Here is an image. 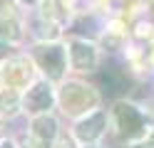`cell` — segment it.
I'll return each instance as SVG.
<instances>
[{"label": "cell", "instance_id": "obj_1", "mask_svg": "<svg viewBox=\"0 0 154 148\" xmlns=\"http://www.w3.org/2000/svg\"><path fill=\"white\" fill-rule=\"evenodd\" d=\"M60 104H62L65 114L80 116V114H87L90 109H94L100 104V94L82 82H67L60 89Z\"/></svg>", "mask_w": 154, "mask_h": 148}, {"label": "cell", "instance_id": "obj_2", "mask_svg": "<svg viewBox=\"0 0 154 148\" xmlns=\"http://www.w3.org/2000/svg\"><path fill=\"white\" fill-rule=\"evenodd\" d=\"M114 123L124 138H137L144 133V114L134 104L119 101L114 106Z\"/></svg>", "mask_w": 154, "mask_h": 148}, {"label": "cell", "instance_id": "obj_3", "mask_svg": "<svg viewBox=\"0 0 154 148\" xmlns=\"http://www.w3.org/2000/svg\"><path fill=\"white\" fill-rule=\"evenodd\" d=\"M35 59H37L40 69L50 79H60L65 74V64H67L65 47H60V45H42V47H37Z\"/></svg>", "mask_w": 154, "mask_h": 148}, {"label": "cell", "instance_id": "obj_4", "mask_svg": "<svg viewBox=\"0 0 154 148\" xmlns=\"http://www.w3.org/2000/svg\"><path fill=\"white\" fill-rule=\"evenodd\" d=\"M55 104V94H52V86L47 82H37L27 89V94L23 99V109L27 114H47Z\"/></svg>", "mask_w": 154, "mask_h": 148}, {"label": "cell", "instance_id": "obj_5", "mask_svg": "<svg viewBox=\"0 0 154 148\" xmlns=\"http://www.w3.org/2000/svg\"><path fill=\"white\" fill-rule=\"evenodd\" d=\"M32 62L30 59H25V57H15L10 59V62L5 64L3 69V79H5V84L15 89V91H20V89H25L27 84H30V79H32Z\"/></svg>", "mask_w": 154, "mask_h": 148}, {"label": "cell", "instance_id": "obj_6", "mask_svg": "<svg viewBox=\"0 0 154 148\" xmlns=\"http://www.w3.org/2000/svg\"><path fill=\"white\" fill-rule=\"evenodd\" d=\"M70 62L77 72H92L97 67V49H94V45L85 42V39H75L70 45Z\"/></svg>", "mask_w": 154, "mask_h": 148}, {"label": "cell", "instance_id": "obj_7", "mask_svg": "<svg viewBox=\"0 0 154 148\" xmlns=\"http://www.w3.org/2000/svg\"><path fill=\"white\" fill-rule=\"evenodd\" d=\"M104 111H92L87 118H82L75 128V136L80 138L82 143H94L97 138L104 133Z\"/></svg>", "mask_w": 154, "mask_h": 148}, {"label": "cell", "instance_id": "obj_8", "mask_svg": "<svg viewBox=\"0 0 154 148\" xmlns=\"http://www.w3.org/2000/svg\"><path fill=\"white\" fill-rule=\"evenodd\" d=\"M55 136H57V121H55L52 116L42 114V116H37L35 121H32V138H35V141L50 143Z\"/></svg>", "mask_w": 154, "mask_h": 148}, {"label": "cell", "instance_id": "obj_9", "mask_svg": "<svg viewBox=\"0 0 154 148\" xmlns=\"http://www.w3.org/2000/svg\"><path fill=\"white\" fill-rule=\"evenodd\" d=\"M0 37L3 39H8V42H17V39L23 37V32H20V22L10 15H0Z\"/></svg>", "mask_w": 154, "mask_h": 148}, {"label": "cell", "instance_id": "obj_10", "mask_svg": "<svg viewBox=\"0 0 154 148\" xmlns=\"http://www.w3.org/2000/svg\"><path fill=\"white\" fill-rule=\"evenodd\" d=\"M17 109H20V94H17L15 89L8 86L5 91H0V114L13 116Z\"/></svg>", "mask_w": 154, "mask_h": 148}, {"label": "cell", "instance_id": "obj_11", "mask_svg": "<svg viewBox=\"0 0 154 148\" xmlns=\"http://www.w3.org/2000/svg\"><path fill=\"white\" fill-rule=\"evenodd\" d=\"M42 15L45 20H52V22H65L67 20V13H65V7L60 5V0H45V5H42Z\"/></svg>", "mask_w": 154, "mask_h": 148}, {"label": "cell", "instance_id": "obj_12", "mask_svg": "<svg viewBox=\"0 0 154 148\" xmlns=\"http://www.w3.org/2000/svg\"><path fill=\"white\" fill-rule=\"evenodd\" d=\"M55 148H77V141L72 136H60L57 143H55Z\"/></svg>", "mask_w": 154, "mask_h": 148}, {"label": "cell", "instance_id": "obj_13", "mask_svg": "<svg viewBox=\"0 0 154 148\" xmlns=\"http://www.w3.org/2000/svg\"><path fill=\"white\" fill-rule=\"evenodd\" d=\"M8 54H10V49H8V45H5V42H0V59H5Z\"/></svg>", "mask_w": 154, "mask_h": 148}, {"label": "cell", "instance_id": "obj_14", "mask_svg": "<svg viewBox=\"0 0 154 148\" xmlns=\"http://www.w3.org/2000/svg\"><path fill=\"white\" fill-rule=\"evenodd\" d=\"M0 148H15V143H10V141H0Z\"/></svg>", "mask_w": 154, "mask_h": 148}, {"label": "cell", "instance_id": "obj_15", "mask_svg": "<svg viewBox=\"0 0 154 148\" xmlns=\"http://www.w3.org/2000/svg\"><path fill=\"white\" fill-rule=\"evenodd\" d=\"M132 148H152L149 143H137V146H132Z\"/></svg>", "mask_w": 154, "mask_h": 148}, {"label": "cell", "instance_id": "obj_16", "mask_svg": "<svg viewBox=\"0 0 154 148\" xmlns=\"http://www.w3.org/2000/svg\"><path fill=\"white\" fill-rule=\"evenodd\" d=\"M149 146L154 148V128H152V136H149Z\"/></svg>", "mask_w": 154, "mask_h": 148}, {"label": "cell", "instance_id": "obj_17", "mask_svg": "<svg viewBox=\"0 0 154 148\" xmlns=\"http://www.w3.org/2000/svg\"><path fill=\"white\" fill-rule=\"evenodd\" d=\"M3 136H5V131H3V123H0V141H3Z\"/></svg>", "mask_w": 154, "mask_h": 148}, {"label": "cell", "instance_id": "obj_18", "mask_svg": "<svg viewBox=\"0 0 154 148\" xmlns=\"http://www.w3.org/2000/svg\"><path fill=\"white\" fill-rule=\"evenodd\" d=\"M23 3H27V5H32V3H37V0H23Z\"/></svg>", "mask_w": 154, "mask_h": 148}, {"label": "cell", "instance_id": "obj_19", "mask_svg": "<svg viewBox=\"0 0 154 148\" xmlns=\"http://www.w3.org/2000/svg\"><path fill=\"white\" fill-rule=\"evenodd\" d=\"M0 79H3V74H0Z\"/></svg>", "mask_w": 154, "mask_h": 148}]
</instances>
